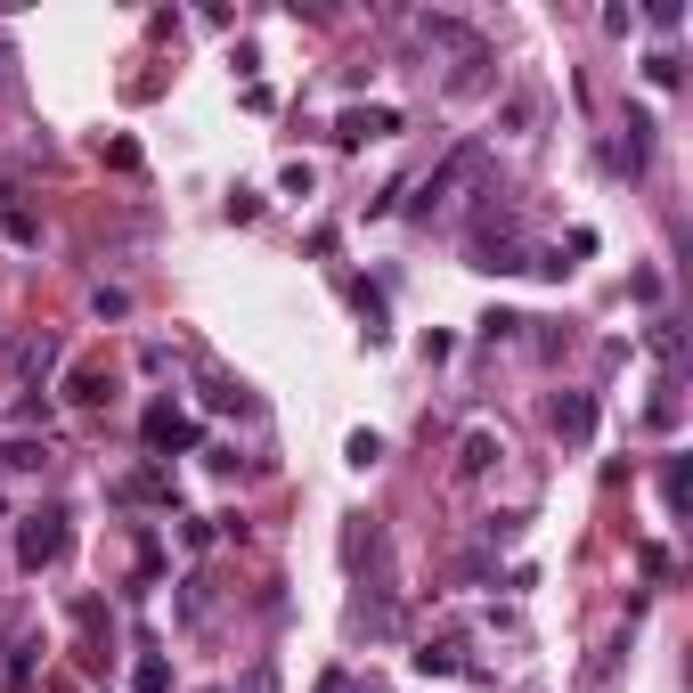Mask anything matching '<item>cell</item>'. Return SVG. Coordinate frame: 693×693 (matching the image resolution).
I'll list each match as a JSON object with an SVG mask.
<instances>
[{
	"label": "cell",
	"instance_id": "277c9868",
	"mask_svg": "<svg viewBox=\"0 0 693 693\" xmlns=\"http://www.w3.org/2000/svg\"><path fill=\"white\" fill-rule=\"evenodd\" d=\"M392 131H401V115H392V107H351L343 122H334V139H343V147H360V139H392Z\"/></svg>",
	"mask_w": 693,
	"mask_h": 693
},
{
	"label": "cell",
	"instance_id": "30bf717a",
	"mask_svg": "<svg viewBox=\"0 0 693 693\" xmlns=\"http://www.w3.org/2000/svg\"><path fill=\"white\" fill-rule=\"evenodd\" d=\"M41 466H50L41 440H9V449H0V473H41Z\"/></svg>",
	"mask_w": 693,
	"mask_h": 693
},
{
	"label": "cell",
	"instance_id": "8fae6325",
	"mask_svg": "<svg viewBox=\"0 0 693 693\" xmlns=\"http://www.w3.org/2000/svg\"><path fill=\"white\" fill-rule=\"evenodd\" d=\"M473 269H498V278H507V269H522V254H514V245H507V237H498V245H490V237H481V245H473Z\"/></svg>",
	"mask_w": 693,
	"mask_h": 693
},
{
	"label": "cell",
	"instance_id": "4fadbf2b",
	"mask_svg": "<svg viewBox=\"0 0 693 693\" xmlns=\"http://www.w3.org/2000/svg\"><path fill=\"white\" fill-rule=\"evenodd\" d=\"M416 669H425V678H457V644H425Z\"/></svg>",
	"mask_w": 693,
	"mask_h": 693
},
{
	"label": "cell",
	"instance_id": "3957f363",
	"mask_svg": "<svg viewBox=\"0 0 693 693\" xmlns=\"http://www.w3.org/2000/svg\"><path fill=\"white\" fill-rule=\"evenodd\" d=\"M147 449H156V457H172V449H188V440H196V425H188V416L180 408H147Z\"/></svg>",
	"mask_w": 693,
	"mask_h": 693
},
{
	"label": "cell",
	"instance_id": "7c38bea8",
	"mask_svg": "<svg viewBox=\"0 0 693 693\" xmlns=\"http://www.w3.org/2000/svg\"><path fill=\"white\" fill-rule=\"evenodd\" d=\"M490 457H507V449H498L490 433H473V440H466V457H457V466H466V473H490Z\"/></svg>",
	"mask_w": 693,
	"mask_h": 693
},
{
	"label": "cell",
	"instance_id": "9a60e30c",
	"mask_svg": "<svg viewBox=\"0 0 693 693\" xmlns=\"http://www.w3.org/2000/svg\"><path fill=\"white\" fill-rule=\"evenodd\" d=\"M319 693H351V678H343V669H327V678H319Z\"/></svg>",
	"mask_w": 693,
	"mask_h": 693
},
{
	"label": "cell",
	"instance_id": "5b68a950",
	"mask_svg": "<svg viewBox=\"0 0 693 693\" xmlns=\"http://www.w3.org/2000/svg\"><path fill=\"white\" fill-rule=\"evenodd\" d=\"M555 433L587 440V433H596V401H587V392H563V401H555Z\"/></svg>",
	"mask_w": 693,
	"mask_h": 693
},
{
	"label": "cell",
	"instance_id": "52a82bcc",
	"mask_svg": "<svg viewBox=\"0 0 693 693\" xmlns=\"http://www.w3.org/2000/svg\"><path fill=\"white\" fill-rule=\"evenodd\" d=\"M66 351H57V334H33V343H17V375H50Z\"/></svg>",
	"mask_w": 693,
	"mask_h": 693
},
{
	"label": "cell",
	"instance_id": "6da1fadb",
	"mask_svg": "<svg viewBox=\"0 0 693 693\" xmlns=\"http://www.w3.org/2000/svg\"><path fill=\"white\" fill-rule=\"evenodd\" d=\"M17 563L25 572H50V563H66V507H41L17 522Z\"/></svg>",
	"mask_w": 693,
	"mask_h": 693
},
{
	"label": "cell",
	"instance_id": "7a4b0ae2",
	"mask_svg": "<svg viewBox=\"0 0 693 693\" xmlns=\"http://www.w3.org/2000/svg\"><path fill=\"white\" fill-rule=\"evenodd\" d=\"M481 163H490V147H481V139H466V147H457V156H449V163H440V172L425 180V213H433V204H449L466 180H481Z\"/></svg>",
	"mask_w": 693,
	"mask_h": 693
},
{
	"label": "cell",
	"instance_id": "9c48e42d",
	"mask_svg": "<svg viewBox=\"0 0 693 693\" xmlns=\"http://www.w3.org/2000/svg\"><path fill=\"white\" fill-rule=\"evenodd\" d=\"M107 392H115V375H107V367H74V392H66V401H74V408H98Z\"/></svg>",
	"mask_w": 693,
	"mask_h": 693
},
{
	"label": "cell",
	"instance_id": "ba28073f",
	"mask_svg": "<svg viewBox=\"0 0 693 693\" xmlns=\"http://www.w3.org/2000/svg\"><path fill=\"white\" fill-rule=\"evenodd\" d=\"M115 498L122 507H156V498H172V481L163 473H131V481H115Z\"/></svg>",
	"mask_w": 693,
	"mask_h": 693
},
{
	"label": "cell",
	"instance_id": "8992f818",
	"mask_svg": "<svg viewBox=\"0 0 693 693\" xmlns=\"http://www.w3.org/2000/svg\"><path fill=\"white\" fill-rule=\"evenodd\" d=\"M644 156H653V122L628 115V139L612 147V163H620V172H644Z\"/></svg>",
	"mask_w": 693,
	"mask_h": 693
},
{
	"label": "cell",
	"instance_id": "5bb4252c",
	"mask_svg": "<svg viewBox=\"0 0 693 693\" xmlns=\"http://www.w3.org/2000/svg\"><path fill=\"white\" fill-rule=\"evenodd\" d=\"M139 693H172V669H163L156 653H147V661H139Z\"/></svg>",
	"mask_w": 693,
	"mask_h": 693
}]
</instances>
